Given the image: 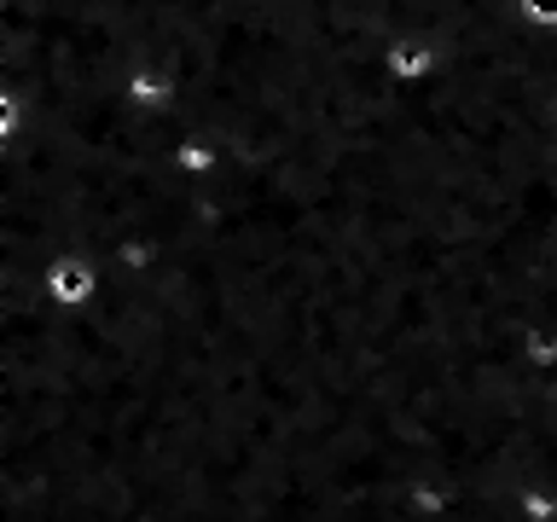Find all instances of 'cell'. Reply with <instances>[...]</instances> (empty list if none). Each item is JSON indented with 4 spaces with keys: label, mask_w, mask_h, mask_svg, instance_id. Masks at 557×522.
<instances>
[{
    "label": "cell",
    "mask_w": 557,
    "mask_h": 522,
    "mask_svg": "<svg viewBox=\"0 0 557 522\" xmlns=\"http://www.w3.org/2000/svg\"><path fill=\"white\" fill-rule=\"evenodd\" d=\"M87 290H94V273H87V261H76V256L52 261V296H59V302H82Z\"/></svg>",
    "instance_id": "1"
},
{
    "label": "cell",
    "mask_w": 557,
    "mask_h": 522,
    "mask_svg": "<svg viewBox=\"0 0 557 522\" xmlns=\"http://www.w3.org/2000/svg\"><path fill=\"white\" fill-rule=\"evenodd\" d=\"M517 17L540 35H557V0H517Z\"/></svg>",
    "instance_id": "2"
}]
</instances>
